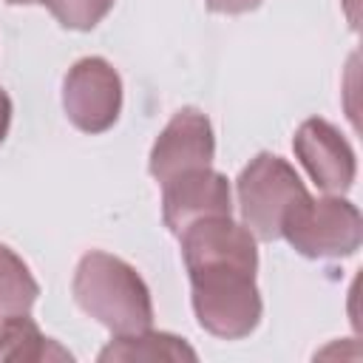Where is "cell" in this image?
Segmentation results:
<instances>
[{"mask_svg":"<svg viewBox=\"0 0 363 363\" xmlns=\"http://www.w3.org/2000/svg\"><path fill=\"white\" fill-rule=\"evenodd\" d=\"M199 326L216 337H247L261 320L255 235L230 216L201 218L182 233Z\"/></svg>","mask_w":363,"mask_h":363,"instance_id":"6da1fadb","label":"cell"},{"mask_svg":"<svg viewBox=\"0 0 363 363\" xmlns=\"http://www.w3.org/2000/svg\"><path fill=\"white\" fill-rule=\"evenodd\" d=\"M74 301L113 335L145 332L153 323V301L142 275L122 258L91 250L74 272Z\"/></svg>","mask_w":363,"mask_h":363,"instance_id":"7a4b0ae2","label":"cell"},{"mask_svg":"<svg viewBox=\"0 0 363 363\" xmlns=\"http://www.w3.org/2000/svg\"><path fill=\"white\" fill-rule=\"evenodd\" d=\"M238 207L244 227L261 238H281L284 218L309 196L292 164L275 153H258L238 176Z\"/></svg>","mask_w":363,"mask_h":363,"instance_id":"3957f363","label":"cell"},{"mask_svg":"<svg viewBox=\"0 0 363 363\" xmlns=\"http://www.w3.org/2000/svg\"><path fill=\"white\" fill-rule=\"evenodd\" d=\"M281 235L306 258H340L360 247L363 221L357 207L340 196H306L284 218Z\"/></svg>","mask_w":363,"mask_h":363,"instance_id":"277c9868","label":"cell"},{"mask_svg":"<svg viewBox=\"0 0 363 363\" xmlns=\"http://www.w3.org/2000/svg\"><path fill=\"white\" fill-rule=\"evenodd\" d=\"M62 108L74 128L85 133L108 130L122 111V79L102 57H82L62 82Z\"/></svg>","mask_w":363,"mask_h":363,"instance_id":"5b68a950","label":"cell"},{"mask_svg":"<svg viewBox=\"0 0 363 363\" xmlns=\"http://www.w3.org/2000/svg\"><path fill=\"white\" fill-rule=\"evenodd\" d=\"M216 139L210 119L196 108H182L164 125L150 150V173L159 184L199 167H210Z\"/></svg>","mask_w":363,"mask_h":363,"instance_id":"8992f818","label":"cell"},{"mask_svg":"<svg viewBox=\"0 0 363 363\" xmlns=\"http://www.w3.org/2000/svg\"><path fill=\"white\" fill-rule=\"evenodd\" d=\"M162 190H164L162 193V216H164V224L176 235H182L190 224H196L201 218H216V216L233 213L230 184L213 167L187 170V173L164 182Z\"/></svg>","mask_w":363,"mask_h":363,"instance_id":"52a82bcc","label":"cell"},{"mask_svg":"<svg viewBox=\"0 0 363 363\" xmlns=\"http://www.w3.org/2000/svg\"><path fill=\"white\" fill-rule=\"evenodd\" d=\"M292 147L320 190L343 193L352 187L357 173L354 150L335 125H329L326 119H306L298 128Z\"/></svg>","mask_w":363,"mask_h":363,"instance_id":"ba28073f","label":"cell"},{"mask_svg":"<svg viewBox=\"0 0 363 363\" xmlns=\"http://www.w3.org/2000/svg\"><path fill=\"white\" fill-rule=\"evenodd\" d=\"M0 360L34 363V360H71V354L40 332V326L26 315H11L0 320Z\"/></svg>","mask_w":363,"mask_h":363,"instance_id":"9c48e42d","label":"cell"},{"mask_svg":"<svg viewBox=\"0 0 363 363\" xmlns=\"http://www.w3.org/2000/svg\"><path fill=\"white\" fill-rule=\"evenodd\" d=\"M99 360H196V352L176 335L145 329L133 335H116V340L99 352Z\"/></svg>","mask_w":363,"mask_h":363,"instance_id":"30bf717a","label":"cell"},{"mask_svg":"<svg viewBox=\"0 0 363 363\" xmlns=\"http://www.w3.org/2000/svg\"><path fill=\"white\" fill-rule=\"evenodd\" d=\"M37 295L40 286L23 264V258L6 244H0V320L31 312Z\"/></svg>","mask_w":363,"mask_h":363,"instance_id":"8fae6325","label":"cell"},{"mask_svg":"<svg viewBox=\"0 0 363 363\" xmlns=\"http://www.w3.org/2000/svg\"><path fill=\"white\" fill-rule=\"evenodd\" d=\"M111 6L113 0H48L57 23L74 31H91L111 11Z\"/></svg>","mask_w":363,"mask_h":363,"instance_id":"7c38bea8","label":"cell"},{"mask_svg":"<svg viewBox=\"0 0 363 363\" xmlns=\"http://www.w3.org/2000/svg\"><path fill=\"white\" fill-rule=\"evenodd\" d=\"M204 3L216 14H247L261 6V0H204Z\"/></svg>","mask_w":363,"mask_h":363,"instance_id":"4fadbf2b","label":"cell"},{"mask_svg":"<svg viewBox=\"0 0 363 363\" xmlns=\"http://www.w3.org/2000/svg\"><path fill=\"white\" fill-rule=\"evenodd\" d=\"M9 125H11V99H9V94L0 88V145H3L6 133H9Z\"/></svg>","mask_w":363,"mask_h":363,"instance_id":"5bb4252c","label":"cell"},{"mask_svg":"<svg viewBox=\"0 0 363 363\" xmlns=\"http://www.w3.org/2000/svg\"><path fill=\"white\" fill-rule=\"evenodd\" d=\"M6 3H11V6H34V3H43V6H48V0H6Z\"/></svg>","mask_w":363,"mask_h":363,"instance_id":"9a60e30c","label":"cell"}]
</instances>
